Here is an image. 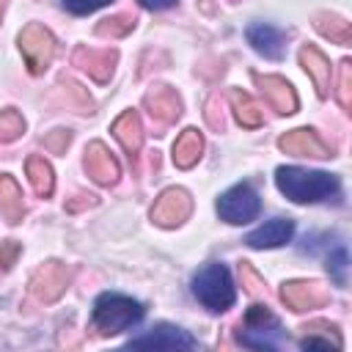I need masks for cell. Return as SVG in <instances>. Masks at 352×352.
Listing matches in <instances>:
<instances>
[{
    "label": "cell",
    "mask_w": 352,
    "mask_h": 352,
    "mask_svg": "<svg viewBox=\"0 0 352 352\" xmlns=\"http://www.w3.org/2000/svg\"><path fill=\"white\" fill-rule=\"evenodd\" d=\"M280 302L292 308L294 314H305L314 308H322L330 302V292L319 280H286L280 283Z\"/></svg>",
    "instance_id": "9c48e42d"
},
{
    "label": "cell",
    "mask_w": 352,
    "mask_h": 352,
    "mask_svg": "<svg viewBox=\"0 0 352 352\" xmlns=\"http://www.w3.org/2000/svg\"><path fill=\"white\" fill-rule=\"evenodd\" d=\"M228 99H231V110H234V118H236L242 126H248V129H256V126H261L264 116H261V107H258V102H256L250 94H245V91L234 88Z\"/></svg>",
    "instance_id": "cb8c5ba5"
},
{
    "label": "cell",
    "mask_w": 352,
    "mask_h": 352,
    "mask_svg": "<svg viewBox=\"0 0 352 352\" xmlns=\"http://www.w3.org/2000/svg\"><path fill=\"white\" fill-rule=\"evenodd\" d=\"M19 250H22V248H19V242H14V239L0 242V270H3V272L14 267V261H16Z\"/></svg>",
    "instance_id": "e575fe53"
},
{
    "label": "cell",
    "mask_w": 352,
    "mask_h": 352,
    "mask_svg": "<svg viewBox=\"0 0 352 352\" xmlns=\"http://www.w3.org/2000/svg\"><path fill=\"white\" fill-rule=\"evenodd\" d=\"M336 99L344 110H352V60L344 58L338 63V85H336Z\"/></svg>",
    "instance_id": "4316f807"
},
{
    "label": "cell",
    "mask_w": 352,
    "mask_h": 352,
    "mask_svg": "<svg viewBox=\"0 0 352 352\" xmlns=\"http://www.w3.org/2000/svg\"><path fill=\"white\" fill-rule=\"evenodd\" d=\"M82 165H85V173H88L96 184H102V187H113V184L118 182V176H121L118 160L110 154V148H107L102 140L88 143V148H85V154H82Z\"/></svg>",
    "instance_id": "7c38bea8"
},
{
    "label": "cell",
    "mask_w": 352,
    "mask_h": 352,
    "mask_svg": "<svg viewBox=\"0 0 352 352\" xmlns=\"http://www.w3.org/2000/svg\"><path fill=\"white\" fill-rule=\"evenodd\" d=\"M80 201H69L66 204V209L69 212H77V209H82V206H96V195H77Z\"/></svg>",
    "instance_id": "d590c367"
},
{
    "label": "cell",
    "mask_w": 352,
    "mask_h": 352,
    "mask_svg": "<svg viewBox=\"0 0 352 352\" xmlns=\"http://www.w3.org/2000/svg\"><path fill=\"white\" fill-rule=\"evenodd\" d=\"M58 88L63 94V102L72 110H77V113H94V99L88 96V91L80 82H74L72 77H58Z\"/></svg>",
    "instance_id": "d4e9b609"
},
{
    "label": "cell",
    "mask_w": 352,
    "mask_h": 352,
    "mask_svg": "<svg viewBox=\"0 0 352 352\" xmlns=\"http://www.w3.org/2000/svg\"><path fill=\"white\" fill-rule=\"evenodd\" d=\"M113 135H116V140L121 143V148L132 160L140 151V146H143V124H140V116L135 110H124L113 121Z\"/></svg>",
    "instance_id": "d6986e66"
},
{
    "label": "cell",
    "mask_w": 352,
    "mask_h": 352,
    "mask_svg": "<svg viewBox=\"0 0 352 352\" xmlns=\"http://www.w3.org/2000/svg\"><path fill=\"white\" fill-rule=\"evenodd\" d=\"M292 234H294V220H289V217H272L264 226H258L256 231H250L245 236V242L250 248H256V250L280 248V245H286L292 239Z\"/></svg>",
    "instance_id": "2e32d148"
},
{
    "label": "cell",
    "mask_w": 352,
    "mask_h": 352,
    "mask_svg": "<svg viewBox=\"0 0 352 352\" xmlns=\"http://www.w3.org/2000/svg\"><path fill=\"white\" fill-rule=\"evenodd\" d=\"M253 82L258 85V91L267 96V102L272 104V110H275L278 116H292V113H297V94H294V88H292V82H289L286 77L253 72Z\"/></svg>",
    "instance_id": "4fadbf2b"
},
{
    "label": "cell",
    "mask_w": 352,
    "mask_h": 352,
    "mask_svg": "<svg viewBox=\"0 0 352 352\" xmlns=\"http://www.w3.org/2000/svg\"><path fill=\"white\" fill-rule=\"evenodd\" d=\"M192 212V198L184 187H168L157 195L151 206V223L160 228H176L182 226Z\"/></svg>",
    "instance_id": "ba28073f"
},
{
    "label": "cell",
    "mask_w": 352,
    "mask_h": 352,
    "mask_svg": "<svg viewBox=\"0 0 352 352\" xmlns=\"http://www.w3.org/2000/svg\"><path fill=\"white\" fill-rule=\"evenodd\" d=\"M135 14H116V16H107L96 25V36H104V38H124L126 33L135 30Z\"/></svg>",
    "instance_id": "484cf974"
},
{
    "label": "cell",
    "mask_w": 352,
    "mask_h": 352,
    "mask_svg": "<svg viewBox=\"0 0 352 352\" xmlns=\"http://www.w3.org/2000/svg\"><path fill=\"white\" fill-rule=\"evenodd\" d=\"M69 283H72V267H66L58 258H50V261H44L33 272V278H30V294L38 302H55V300H60L66 294Z\"/></svg>",
    "instance_id": "52a82bcc"
},
{
    "label": "cell",
    "mask_w": 352,
    "mask_h": 352,
    "mask_svg": "<svg viewBox=\"0 0 352 352\" xmlns=\"http://www.w3.org/2000/svg\"><path fill=\"white\" fill-rule=\"evenodd\" d=\"M261 209V201H258V192L250 187V184H234L231 190H226L220 198H217V214L226 220V223H234V226H242V223H250Z\"/></svg>",
    "instance_id": "8992f818"
},
{
    "label": "cell",
    "mask_w": 352,
    "mask_h": 352,
    "mask_svg": "<svg viewBox=\"0 0 352 352\" xmlns=\"http://www.w3.org/2000/svg\"><path fill=\"white\" fill-rule=\"evenodd\" d=\"M16 41H19V50H22V58H25L28 72L30 74H44L47 66L55 58V36L41 22H28L19 30Z\"/></svg>",
    "instance_id": "5b68a950"
},
{
    "label": "cell",
    "mask_w": 352,
    "mask_h": 352,
    "mask_svg": "<svg viewBox=\"0 0 352 352\" xmlns=\"http://www.w3.org/2000/svg\"><path fill=\"white\" fill-rule=\"evenodd\" d=\"M248 44H250L258 55H264V58H270V60H278V58H283L286 38H283V33H280L278 28L264 25V22H253V25L248 28Z\"/></svg>",
    "instance_id": "e0dca14e"
},
{
    "label": "cell",
    "mask_w": 352,
    "mask_h": 352,
    "mask_svg": "<svg viewBox=\"0 0 352 352\" xmlns=\"http://www.w3.org/2000/svg\"><path fill=\"white\" fill-rule=\"evenodd\" d=\"M129 346H154V349H192L195 346V338L176 327V324H157L151 327V333L140 336V338H132Z\"/></svg>",
    "instance_id": "9a60e30c"
},
{
    "label": "cell",
    "mask_w": 352,
    "mask_h": 352,
    "mask_svg": "<svg viewBox=\"0 0 352 352\" xmlns=\"http://www.w3.org/2000/svg\"><path fill=\"white\" fill-rule=\"evenodd\" d=\"M140 319H143V305L138 300L116 294V292H104L94 302L91 327L96 330V336H116V333L129 330Z\"/></svg>",
    "instance_id": "7a4b0ae2"
},
{
    "label": "cell",
    "mask_w": 352,
    "mask_h": 352,
    "mask_svg": "<svg viewBox=\"0 0 352 352\" xmlns=\"http://www.w3.org/2000/svg\"><path fill=\"white\" fill-rule=\"evenodd\" d=\"M327 272L333 275V280L338 286L346 283V250L344 248H336V253L327 256Z\"/></svg>",
    "instance_id": "4dcf8cb0"
},
{
    "label": "cell",
    "mask_w": 352,
    "mask_h": 352,
    "mask_svg": "<svg viewBox=\"0 0 352 352\" xmlns=\"http://www.w3.org/2000/svg\"><path fill=\"white\" fill-rule=\"evenodd\" d=\"M239 278H242V286L250 297H267V286H264V278H258V272L248 264V261H239Z\"/></svg>",
    "instance_id": "f1b7e54d"
},
{
    "label": "cell",
    "mask_w": 352,
    "mask_h": 352,
    "mask_svg": "<svg viewBox=\"0 0 352 352\" xmlns=\"http://www.w3.org/2000/svg\"><path fill=\"white\" fill-rule=\"evenodd\" d=\"M25 170H28V179H30V187L38 198H50L52 190H55V173H52V165L38 157V154H30L28 162H25Z\"/></svg>",
    "instance_id": "603a6c76"
},
{
    "label": "cell",
    "mask_w": 352,
    "mask_h": 352,
    "mask_svg": "<svg viewBox=\"0 0 352 352\" xmlns=\"http://www.w3.org/2000/svg\"><path fill=\"white\" fill-rule=\"evenodd\" d=\"M176 0H140V6L143 8H151V11H165V8H170Z\"/></svg>",
    "instance_id": "8d00e7d4"
},
{
    "label": "cell",
    "mask_w": 352,
    "mask_h": 352,
    "mask_svg": "<svg viewBox=\"0 0 352 352\" xmlns=\"http://www.w3.org/2000/svg\"><path fill=\"white\" fill-rule=\"evenodd\" d=\"M278 148L283 154H292V157H316V160H327L333 157V146H327L316 129L311 126H297L286 135L278 138Z\"/></svg>",
    "instance_id": "8fae6325"
},
{
    "label": "cell",
    "mask_w": 352,
    "mask_h": 352,
    "mask_svg": "<svg viewBox=\"0 0 352 352\" xmlns=\"http://www.w3.org/2000/svg\"><path fill=\"white\" fill-rule=\"evenodd\" d=\"M300 66H302V69L308 72V77L314 80L319 99H324V96H327V88H330V60H327L314 44H302V47H300Z\"/></svg>",
    "instance_id": "ac0fdd59"
},
{
    "label": "cell",
    "mask_w": 352,
    "mask_h": 352,
    "mask_svg": "<svg viewBox=\"0 0 352 352\" xmlns=\"http://www.w3.org/2000/svg\"><path fill=\"white\" fill-rule=\"evenodd\" d=\"M314 28H316L324 38H330V41H336V44H341V47H349V44H352V28H349V22H346L344 16H338V14H333V11H319V14H314Z\"/></svg>",
    "instance_id": "7402d4cb"
},
{
    "label": "cell",
    "mask_w": 352,
    "mask_h": 352,
    "mask_svg": "<svg viewBox=\"0 0 352 352\" xmlns=\"http://www.w3.org/2000/svg\"><path fill=\"white\" fill-rule=\"evenodd\" d=\"M280 336H283V327L267 305H250L234 330L236 344L250 346V349H275Z\"/></svg>",
    "instance_id": "277c9868"
},
{
    "label": "cell",
    "mask_w": 352,
    "mask_h": 352,
    "mask_svg": "<svg viewBox=\"0 0 352 352\" xmlns=\"http://www.w3.org/2000/svg\"><path fill=\"white\" fill-rule=\"evenodd\" d=\"M6 6H8V0H0V19H3V14H6Z\"/></svg>",
    "instance_id": "74e56055"
},
{
    "label": "cell",
    "mask_w": 352,
    "mask_h": 352,
    "mask_svg": "<svg viewBox=\"0 0 352 352\" xmlns=\"http://www.w3.org/2000/svg\"><path fill=\"white\" fill-rule=\"evenodd\" d=\"M300 330H305V333H316V336H327L338 349L344 346V338H341V333H338V324H333V322H324V319H314V322H308V324H302Z\"/></svg>",
    "instance_id": "f546056e"
},
{
    "label": "cell",
    "mask_w": 352,
    "mask_h": 352,
    "mask_svg": "<svg viewBox=\"0 0 352 352\" xmlns=\"http://www.w3.org/2000/svg\"><path fill=\"white\" fill-rule=\"evenodd\" d=\"M72 63L82 72H88V77H94L96 82H107L116 72L118 63V52L116 50H94V47H77L72 55Z\"/></svg>",
    "instance_id": "5bb4252c"
},
{
    "label": "cell",
    "mask_w": 352,
    "mask_h": 352,
    "mask_svg": "<svg viewBox=\"0 0 352 352\" xmlns=\"http://www.w3.org/2000/svg\"><path fill=\"white\" fill-rule=\"evenodd\" d=\"M275 184L294 204H316L324 198H336L341 192L338 176L324 170H305L294 165H280L275 170Z\"/></svg>",
    "instance_id": "6da1fadb"
},
{
    "label": "cell",
    "mask_w": 352,
    "mask_h": 352,
    "mask_svg": "<svg viewBox=\"0 0 352 352\" xmlns=\"http://www.w3.org/2000/svg\"><path fill=\"white\" fill-rule=\"evenodd\" d=\"M231 3H239V0H231Z\"/></svg>",
    "instance_id": "f35d334b"
},
{
    "label": "cell",
    "mask_w": 352,
    "mask_h": 352,
    "mask_svg": "<svg viewBox=\"0 0 352 352\" xmlns=\"http://www.w3.org/2000/svg\"><path fill=\"white\" fill-rule=\"evenodd\" d=\"M22 198L25 195H22L16 179L8 173H0V214L6 217L8 226L22 223V217H25V201Z\"/></svg>",
    "instance_id": "ffe728a7"
},
{
    "label": "cell",
    "mask_w": 352,
    "mask_h": 352,
    "mask_svg": "<svg viewBox=\"0 0 352 352\" xmlns=\"http://www.w3.org/2000/svg\"><path fill=\"white\" fill-rule=\"evenodd\" d=\"M72 143V129H52L47 138H44V148L52 151V154H63Z\"/></svg>",
    "instance_id": "1f68e13d"
},
{
    "label": "cell",
    "mask_w": 352,
    "mask_h": 352,
    "mask_svg": "<svg viewBox=\"0 0 352 352\" xmlns=\"http://www.w3.org/2000/svg\"><path fill=\"white\" fill-rule=\"evenodd\" d=\"M192 294L198 297L201 305H206L209 311L220 314V311H228L236 300V292H234V280H231V272L226 264H206L195 272L192 278Z\"/></svg>",
    "instance_id": "3957f363"
},
{
    "label": "cell",
    "mask_w": 352,
    "mask_h": 352,
    "mask_svg": "<svg viewBox=\"0 0 352 352\" xmlns=\"http://www.w3.org/2000/svg\"><path fill=\"white\" fill-rule=\"evenodd\" d=\"M22 132H25V118H22L14 107L0 110V143H11V140H16Z\"/></svg>",
    "instance_id": "83f0119b"
},
{
    "label": "cell",
    "mask_w": 352,
    "mask_h": 352,
    "mask_svg": "<svg viewBox=\"0 0 352 352\" xmlns=\"http://www.w3.org/2000/svg\"><path fill=\"white\" fill-rule=\"evenodd\" d=\"M201 151H204V138H201V132L192 129V126H187V129L176 138L170 157H173V165H176V168L187 170V168H192V165L201 160Z\"/></svg>",
    "instance_id": "44dd1931"
},
{
    "label": "cell",
    "mask_w": 352,
    "mask_h": 352,
    "mask_svg": "<svg viewBox=\"0 0 352 352\" xmlns=\"http://www.w3.org/2000/svg\"><path fill=\"white\" fill-rule=\"evenodd\" d=\"M107 3L110 0H63V8L77 14V16H82V14H91V11L102 8V6H107Z\"/></svg>",
    "instance_id": "836d02e7"
},
{
    "label": "cell",
    "mask_w": 352,
    "mask_h": 352,
    "mask_svg": "<svg viewBox=\"0 0 352 352\" xmlns=\"http://www.w3.org/2000/svg\"><path fill=\"white\" fill-rule=\"evenodd\" d=\"M143 107L148 110V116L160 124V126H170L182 118V96L176 94V88L170 85H151L143 96Z\"/></svg>",
    "instance_id": "30bf717a"
},
{
    "label": "cell",
    "mask_w": 352,
    "mask_h": 352,
    "mask_svg": "<svg viewBox=\"0 0 352 352\" xmlns=\"http://www.w3.org/2000/svg\"><path fill=\"white\" fill-rule=\"evenodd\" d=\"M204 116H206V124H209L214 132H223V129H226V118H223V110H220V99H217V96H209Z\"/></svg>",
    "instance_id": "d6a6232c"
}]
</instances>
